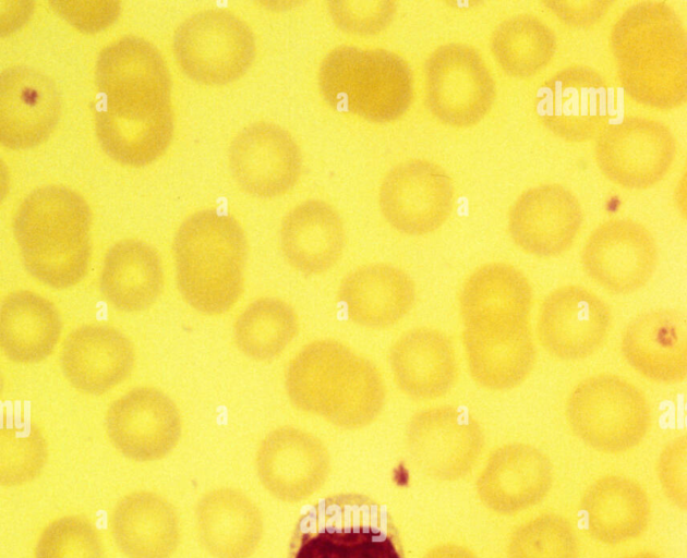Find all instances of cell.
<instances>
[{
  "label": "cell",
  "instance_id": "obj_30",
  "mask_svg": "<svg viewBox=\"0 0 687 558\" xmlns=\"http://www.w3.org/2000/svg\"><path fill=\"white\" fill-rule=\"evenodd\" d=\"M201 543L216 558H246L261 536V518L255 506L241 492L216 488L206 493L196 507Z\"/></svg>",
  "mask_w": 687,
  "mask_h": 558
},
{
  "label": "cell",
  "instance_id": "obj_26",
  "mask_svg": "<svg viewBox=\"0 0 687 558\" xmlns=\"http://www.w3.org/2000/svg\"><path fill=\"white\" fill-rule=\"evenodd\" d=\"M580 507L589 534L606 545L639 537L651 519L647 492L625 475L607 474L592 482L581 497Z\"/></svg>",
  "mask_w": 687,
  "mask_h": 558
},
{
  "label": "cell",
  "instance_id": "obj_35",
  "mask_svg": "<svg viewBox=\"0 0 687 558\" xmlns=\"http://www.w3.org/2000/svg\"><path fill=\"white\" fill-rule=\"evenodd\" d=\"M508 558H579L578 537L564 517L540 514L513 533Z\"/></svg>",
  "mask_w": 687,
  "mask_h": 558
},
{
  "label": "cell",
  "instance_id": "obj_16",
  "mask_svg": "<svg viewBox=\"0 0 687 558\" xmlns=\"http://www.w3.org/2000/svg\"><path fill=\"white\" fill-rule=\"evenodd\" d=\"M61 99L53 80L27 65L1 72L0 138L4 146L33 147L48 137L57 124Z\"/></svg>",
  "mask_w": 687,
  "mask_h": 558
},
{
  "label": "cell",
  "instance_id": "obj_38",
  "mask_svg": "<svg viewBox=\"0 0 687 558\" xmlns=\"http://www.w3.org/2000/svg\"><path fill=\"white\" fill-rule=\"evenodd\" d=\"M393 0H330L327 9L333 22L341 31L360 35H375L384 31L396 13Z\"/></svg>",
  "mask_w": 687,
  "mask_h": 558
},
{
  "label": "cell",
  "instance_id": "obj_28",
  "mask_svg": "<svg viewBox=\"0 0 687 558\" xmlns=\"http://www.w3.org/2000/svg\"><path fill=\"white\" fill-rule=\"evenodd\" d=\"M601 136V167L613 180L630 186L650 185L672 159L668 131L650 121H627Z\"/></svg>",
  "mask_w": 687,
  "mask_h": 558
},
{
  "label": "cell",
  "instance_id": "obj_36",
  "mask_svg": "<svg viewBox=\"0 0 687 558\" xmlns=\"http://www.w3.org/2000/svg\"><path fill=\"white\" fill-rule=\"evenodd\" d=\"M35 558H105L103 537L83 515H64L49 522L40 532Z\"/></svg>",
  "mask_w": 687,
  "mask_h": 558
},
{
  "label": "cell",
  "instance_id": "obj_39",
  "mask_svg": "<svg viewBox=\"0 0 687 558\" xmlns=\"http://www.w3.org/2000/svg\"><path fill=\"white\" fill-rule=\"evenodd\" d=\"M687 439L685 435L671 440L661 451L656 473L668 501L678 509L687 508Z\"/></svg>",
  "mask_w": 687,
  "mask_h": 558
},
{
  "label": "cell",
  "instance_id": "obj_4",
  "mask_svg": "<svg viewBox=\"0 0 687 558\" xmlns=\"http://www.w3.org/2000/svg\"><path fill=\"white\" fill-rule=\"evenodd\" d=\"M172 253L178 289L192 308L215 316L239 301L248 241L233 216L216 209L191 214L176 232Z\"/></svg>",
  "mask_w": 687,
  "mask_h": 558
},
{
  "label": "cell",
  "instance_id": "obj_9",
  "mask_svg": "<svg viewBox=\"0 0 687 558\" xmlns=\"http://www.w3.org/2000/svg\"><path fill=\"white\" fill-rule=\"evenodd\" d=\"M424 73L427 105L442 122L472 125L491 109L495 82L473 47L460 43L437 47L427 58Z\"/></svg>",
  "mask_w": 687,
  "mask_h": 558
},
{
  "label": "cell",
  "instance_id": "obj_29",
  "mask_svg": "<svg viewBox=\"0 0 687 558\" xmlns=\"http://www.w3.org/2000/svg\"><path fill=\"white\" fill-rule=\"evenodd\" d=\"M164 283L161 258L148 243L123 239L107 251L100 290L116 310L128 313L147 310L161 294Z\"/></svg>",
  "mask_w": 687,
  "mask_h": 558
},
{
  "label": "cell",
  "instance_id": "obj_7",
  "mask_svg": "<svg viewBox=\"0 0 687 558\" xmlns=\"http://www.w3.org/2000/svg\"><path fill=\"white\" fill-rule=\"evenodd\" d=\"M565 416L581 441L610 454L637 447L651 425L644 393L625 377L610 373L577 384L567 398Z\"/></svg>",
  "mask_w": 687,
  "mask_h": 558
},
{
  "label": "cell",
  "instance_id": "obj_10",
  "mask_svg": "<svg viewBox=\"0 0 687 558\" xmlns=\"http://www.w3.org/2000/svg\"><path fill=\"white\" fill-rule=\"evenodd\" d=\"M378 204L396 230L410 235L427 234L438 229L451 213L453 182L438 165L410 159L384 175Z\"/></svg>",
  "mask_w": 687,
  "mask_h": 558
},
{
  "label": "cell",
  "instance_id": "obj_19",
  "mask_svg": "<svg viewBox=\"0 0 687 558\" xmlns=\"http://www.w3.org/2000/svg\"><path fill=\"white\" fill-rule=\"evenodd\" d=\"M622 352L644 378L664 385L687 377L686 315L673 308H655L636 315L622 336Z\"/></svg>",
  "mask_w": 687,
  "mask_h": 558
},
{
  "label": "cell",
  "instance_id": "obj_3",
  "mask_svg": "<svg viewBox=\"0 0 687 558\" xmlns=\"http://www.w3.org/2000/svg\"><path fill=\"white\" fill-rule=\"evenodd\" d=\"M92 211L75 191L59 184L32 191L20 204L13 233L27 272L67 289L86 275L92 258Z\"/></svg>",
  "mask_w": 687,
  "mask_h": 558
},
{
  "label": "cell",
  "instance_id": "obj_15",
  "mask_svg": "<svg viewBox=\"0 0 687 558\" xmlns=\"http://www.w3.org/2000/svg\"><path fill=\"white\" fill-rule=\"evenodd\" d=\"M581 264L588 277L610 293H632L644 287L655 271L656 244L643 226L612 220L590 234Z\"/></svg>",
  "mask_w": 687,
  "mask_h": 558
},
{
  "label": "cell",
  "instance_id": "obj_42",
  "mask_svg": "<svg viewBox=\"0 0 687 558\" xmlns=\"http://www.w3.org/2000/svg\"><path fill=\"white\" fill-rule=\"evenodd\" d=\"M622 558H662V557L652 551H639V553L624 556Z\"/></svg>",
  "mask_w": 687,
  "mask_h": 558
},
{
  "label": "cell",
  "instance_id": "obj_34",
  "mask_svg": "<svg viewBox=\"0 0 687 558\" xmlns=\"http://www.w3.org/2000/svg\"><path fill=\"white\" fill-rule=\"evenodd\" d=\"M491 50L501 68L513 76H529L544 66L554 53V37L535 16L508 17L494 31Z\"/></svg>",
  "mask_w": 687,
  "mask_h": 558
},
{
  "label": "cell",
  "instance_id": "obj_20",
  "mask_svg": "<svg viewBox=\"0 0 687 558\" xmlns=\"http://www.w3.org/2000/svg\"><path fill=\"white\" fill-rule=\"evenodd\" d=\"M553 480V465L542 451L531 445L513 442L490 454L477 489L492 510L514 513L544 499Z\"/></svg>",
  "mask_w": 687,
  "mask_h": 558
},
{
  "label": "cell",
  "instance_id": "obj_5",
  "mask_svg": "<svg viewBox=\"0 0 687 558\" xmlns=\"http://www.w3.org/2000/svg\"><path fill=\"white\" fill-rule=\"evenodd\" d=\"M290 558H403L385 505L340 494L309 505L296 526Z\"/></svg>",
  "mask_w": 687,
  "mask_h": 558
},
{
  "label": "cell",
  "instance_id": "obj_24",
  "mask_svg": "<svg viewBox=\"0 0 687 558\" xmlns=\"http://www.w3.org/2000/svg\"><path fill=\"white\" fill-rule=\"evenodd\" d=\"M339 301L355 324L388 328L402 319L415 301V286L400 268L385 264H367L347 274L338 289Z\"/></svg>",
  "mask_w": 687,
  "mask_h": 558
},
{
  "label": "cell",
  "instance_id": "obj_11",
  "mask_svg": "<svg viewBox=\"0 0 687 558\" xmlns=\"http://www.w3.org/2000/svg\"><path fill=\"white\" fill-rule=\"evenodd\" d=\"M109 440L140 462L164 458L178 444L182 421L173 400L155 387H136L110 403L105 415Z\"/></svg>",
  "mask_w": 687,
  "mask_h": 558
},
{
  "label": "cell",
  "instance_id": "obj_17",
  "mask_svg": "<svg viewBox=\"0 0 687 558\" xmlns=\"http://www.w3.org/2000/svg\"><path fill=\"white\" fill-rule=\"evenodd\" d=\"M577 199L563 187L541 185L523 192L509 210L514 242L539 257L557 256L574 243L581 227Z\"/></svg>",
  "mask_w": 687,
  "mask_h": 558
},
{
  "label": "cell",
  "instance_id": "obj_31",
  "mask_svg": "<svg viewBox=\"0 0 687 558\" xmlns=\"http://www.w3.org/2000/svg\"><path fill=\"white\" fill-rule=\"evenodd\" d=\"M61 326L57 307L36 292L13 291L2 300L0 342L12 362L33 364L48 357L60 339Z\"/></svg>",
  "mask_w": 687,
  "mask_h": 558
},
{
  "label": "cell",
  "instance_id": "obj_22",
  "mask_svg": "<svg viewBox=\"0 0 687 558\" xmlns=\"http://www.w3.org/2000/svg\"><path fill=\"white\" fill-rule=\"evenodd\" d=\"M389 365L397 387L415 400L448 393L458 378V360L443 331L418 327L403 332L390 347Z\"/></svg>",
  "mask_w": 687,
  "mask_h": 558
},
{
  "label": "cell",
  "instance_id": "obj_33",
  "mask_svg": "<svg viewBox=\"0 0 687 558\" xmlns=\"http://www.w3.org/2000/svg\"><path fill=\"white\" fill-rule=\"evenodd\" d=\"M299 319L293 307L278 298H261L250 303L233 324L237 348L255 361L278 356L296 338Z\"/></svg>",
  "mask_w": 687,
  "mask_h": 558
},
{
  "label": "cell",
  "instance_id": "obj_25",
  "mask_svg": "<svg viewBox=\"0 0 687 558\" xmlns=\"http://www.w3.org/2000/svg\"><path fill=\"white\" fill-rule=\"evenodd\" d=\"M280 247L291 267L304 275H321L341 257L346 244L342 219L322 199H306L282 218Z\"/></svg>",
  "mask_w": 687,
  "mask_h": 558
},
{
  "label": "cell",
  "instance_id": "obj_37",
  "mask_svg": "<svg viewBox=\"0 0 687 558\" xmlns=\"http://www.w3.org/2000/svg\"><path fill=\"white\" fill-rule=\"evenodd\" d=\"M48 456L47 441L36 427L1 432V484L19 486L33 481Z\"/></svg>",
  "mask_w": 687,
  "mask_h": 558
},
{
  "label": "cell",
  "instance_id": "obj_2",
  "mask_svg": "<svg viewBox=\"0 0 687 558\" xmlns=\"http://www.w3.org/2000/svg\"><path fill=\"white\" fill-rule=\"evenodd\" d=\"M286 390L297 409L345 429L371 424L386 398L375 364L333 339L310 342L291 359Z\"/></svg>",
  "mask_w": 687,
  "mask_h": 558
},
{
  "label": "cell",
  "instance_id": "obj_12",
  "mask_svg": "<svg viewBox=\"0 0 687 558\" xmlns=\"http://www.w3.org/2000/svg\"><path fill=\"white\" fill-rule=\"evenodd\" d=\"M612 326L610 306L593 291L566 284L542 301L537 335L551 355L581 360L598 352L606 342Z\"/></svg>",
  "mask_w": 687,
  "mask_h": 558
},
{
  "label": "cell",
  "instance_id": "obj_27",
  "mask_svg": "<svg viewBox=\"0 0 687 558\" xmlns=\"http://www.w3.org/2000/svg\"><path fill=\"white\" fill-rule=\"evenodd\" d=\"M109 529L126 558H169L179 542L174 509L166 499L147 490L120 498L111 510Z\"/></svg>",
  "mask_w": 687,
  "mask_h": 558
},
{
  "label": "cell",
  "instance_id": "obj_21",
  "mask_svg": "<svg viewBox=\"0 0 687 558\" xmlns=\"http://www.w3.org/2000/svg\"><path fill=\"white\" fill-rule=\"evenodd\" d=\"M462 343L471 377L490 390L519 386L535 364L537 349L530 323L465 327Z\"/></svg>",
  "mask_w": 687,
  "mask_h": 558
},
{
  "label": "cell",
  "instance_id": "obj_40",
  "mask_svg": "<svg viewBox=\"0 0 687 558\" xmlns=\"http://www.w3.org/2000/svg\"><path fill=\"white\" fill-rule=\"evenodd\" d=\"M51 4L75 27L88 32L106 27L120 11L118 1H52Z\"/></svg>",
  "mask_w": 687,
  "mask_h": 558
},
{
  "label": "cell",
  "instance_id": "obj_13",
  "mask_svg": "<svg viewBox=\"0 0 687 558\" xmlns=\"http://www.w3.org/2000/svg\"><path fill=\"white\" fill-rule=\"evenodd\" d=\"M406 435L414 460L442 480H457L469 473L484 446L479 422L450 405L417 412L408 423Z\"/></svg>",
  "mask_w": 687,
  "mask_h": 558
},
{
  "label": "cell",
  "instance_id": "obj_14",
  "mask_svg": "<svg viewBox=\"0 0 687 558\" xmlns=\"http://www.w3.org/2000/svg\"><path fill=\"white\" fill-rule=\"evenodd\" d=\"M229 166L238 184L258 197L290 191L302 169V154L289 131L267 121L245 125L229 146Z\"/></svg>",
  "mask_w": 687,
  "mask_h": 558
},
{
  "label": "cell",
  "instance_id": "obj_32",
  "mask_svg": "<svg viewBox=\"0 0 687 558\" xmlns=\"http://www.w3.org/2000/svg\"><path fill=\"white\" fill-rule=\"evenodd\" d=\"M262 481L276 489L278 484H316L328 469V453L314 435L292 426L270 432L257 451Z\"/></svg>",
  "mask_w": 687,
  "mask_h": 558
},
{
  "label": "cell",
  "instance_id": "obj_1",
  "mask_svg": "<svg viewBox=\"0 0 687 558\" xmlns=\"http://www.w3.org/2000/svg\"><path fill=\"white\" fill-rule=\"evenodd\" d=\"M95 83V129L104 150L135 167L157 159L173 134L171 78L160 51L136 35L117 38L98 54Z\"/></svg>",
  "mask_w": 687,
  "mask_h": 558
},
{
  "label": "cell",
  "instance_id": "obj_41",
  "mask_svg": "<svg viewBox=\"0 0 687 558\" xmlns=\"http://www.w3.org/2000/svg\"><path fill=\"white\" fill-rule=\"evenodd\" d=\"M432 558H477L469 549L457 545H445L435 549Z\"/></svg>",
  "mask_w": 687,
  "mask_h": 558
},
{
  "label": "cell",
  "instance_id": "obj_23",
  "mask_svg": "<svg viewBox=\"0 0 687 558\" xmlns=\"http://www.w3.org/2000/svg\"><path fill=\"white\" fill-rule=\"evenodd\" d=\"M532 288L522 271L506 263L477 268L465 281L459 310L465 327L530 323Z\"/></svg>",
  "mask_w": 687,
  "mask_h": 558
},
{
  "label": "cell",
  "instance_id": "obj_8",
  "mask_svg": "<svg viewBox=\"0 0 687 558\" xmlns=\"http://www.w3.org/2000/svg\"><path fill=\"white\" fill-rule=\"evenodd\" d=\"M183 72L200 83L221 85L241 77L251 66L255 37L251 27L225 9H205L184 19L172 40Z\"/></svg>",
  "mask_w": 687,
  "mask_h": 558
},
{
  "label": "cell",
  "instance_id": "obj_18",
  "mask_svg": "<svg viewBox=\"0 0 687 558\" xmlns=\"http://www.w3.org/2000/svg\"><path fill=\"white\" fill-rule=\"evenodd\" d=\"M60 364L68 381L87 395H103L132 372L135 351L129 338L104 324H86L72 330L60 349Z\"/></svg>",
  "mask_w": 687,
  "mask_h": 558
},
{
  "label": "cell",
  "instance_id": "obj_6",
  "mask_svg": "<svg viewBox=\"0 0 687 558\" xmlns=\"http://www.w3.org/2000/svg\"><path fill=\"white\" fill-rule=\"evenodd\" d=\"M317 83L325 100L336 110L372 122L400 118L413 97L408 62L383 48L335 47L320 64Z\"/></svg>",
  "mask_w": 687,
  "mask_h": 558
}]
</instances>
